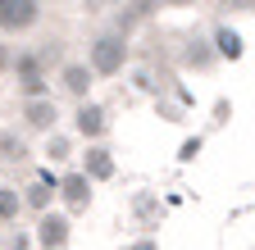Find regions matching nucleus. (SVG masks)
<instances>
[{
	"label": "nucleus",
	"instance_id": "nucleus-7",
	"mask_svg": "<svg viewBox=\"0 0 255 250\" xmlns=\"http://www.w3.org/2000/svg\"><path fill=\"white\" fill-rule=\"evenodd\" d=\"M64 196H69V205H87V177H69L64 182Z\"/></svg>",
	"mask_w": 255,
	"mask_h": 250
},
{
	"label": "nucleus",
	"instance_id": "nucleus-8",
	"mask_svg": "<svg viewBox=\"0 0 255 250\" xmlns=\"http://www.w3.org/2000/svg\"><path fill=\"white\" fill-rule=\"evenodd\" d=\"M219 50L237 59V55H242V37H237V32H219Z\"/></svg>",
	"mask_w": 255,
	"mask_h": 250
},
{
	"label": "nucleus",
	"instance_id": "nucleus-12",
	"mask_svg": "<svg viewBox=\"0 0 255 250\" xmlns=\"http://www.w3.org/2000/svg\"><path fill=\"white\" fill-rule=\"evenodd\" d=\"M0 150H5V155H9V160H18V155H23V146H18L14 137H5V141H0Z\"/></svg>",
	"mask_w": 255,
	"mask_h": 250
},
{
	"label": "nucleus",
	"instance_id": "nucleus-13",
	"mask_svg": "<svg viewBox=\"0 0 255 250\" xmlns=\"http://www.w3.org/2000/svg\"><path fill=\"white\" fill-rule=\"evenodd\" d=\"M137 250H155V246H137Z\"/></svg>",
	"mask_w": 255,
	"mask_h": 250
},
{
	"label": "nucleus",
	"instance_id": "nucleus-5",
	"mask_svg": "<svg viewBox=\"0 0 255 250\" xmlns=\"http://www.w3.org/2000/svg\"><path fill=\"white\" fill-rule=\"evenodd\" d=\"M27 123H32V128H50V123H55V105L32 100V105H27Z\"/></svg>",
	"mask_w": 255,
	"mask_h": 250
},
{
	"label": "nucleus",
	"instance_id": "nucleus-11",
	"mask_svg": "<svg viewBox=\"0 0 255 250\" xmlns=\"http://www.w3.org/2000/svg\"><path fill=\"white\" fill-rule=\"evenodd\" d=\"M91 173H96V177H110V160H105V150H91Z\"/></svg>",
	"mask_w": 255,
	"mask_h": 250
},
{
	"label": "nucleus",
	"instance_id": "nucleus-1",
	"mask_svg": "<svg viewBox=\"0 0 255 250\" xmlns=\"http://www.w3.org/2000/svg\"><path fill=\"white\" fill-rule=\"evenodd\" d=\"M37 23V0H0V27L5 32H23Z\"/></svg>",
	"mask_w": 255,
	"mask_h": 250
},
{
	"label": "nucleus",
	"instance_id": "nucleus-10",
	"mask_svg": "<svg viewBox=\"0 0 255 250\" xmlns=\"http://www.w3.org/2000/svg\"><path fill=\"white\" fill-rule=\"evenodd\" d=\"M64 86H69V91H87V73L82 69H69V73H64Z\"/></svg>",
	"mask_w": 255,
	"mask_h": 250
},
{
	"label": "nucleus",
	"instance_id": "nucleus-3",
	"mask_svg": "<svg viewBox=\"0 0 255 250\" xmlns=\"http://www.w3.org/2000/svg\"><path fill=\"white\" fill-rule=\"evenodd\" d=\"M64 237H69V223L55 218V214H46V218H41V246L55 250V246H64Z\"/></svg>",
	"mask_w": 255,
	"mask_h": 250
},
{
	"label": "nucleus",
	"instance_id": "nucleus-6",
	"mask_svg": "<svg viewBox=\"0 0 255 250\" xmlns=\"http://www.w3.org/2000/svg\"><path fill=\"white\" fill-rule=\"evenodd\" d=\"M18 73H23V86H27V96H37V91H41V78H37V59H32V55H23V59H18Z\"/></svg>",
	"mask_w": 255,
	"mask_h": 250
},
{
	"label": "nucleus",
	"instance_id": "nucleus-2",
	"mask_svg": "<svg viewBox=\"0 0 255 250\" xmlns=\"http://www.w3.org/2000/svg\"><path fill=\"white\" fill-rule=\"evenodd\" d=\"M91 64L101 69V73H114V69L123 64V41H119V37H101V41H96V50H91Z\"/></svg>",
	"mask_w": 255,
	"mask_h": 250
},
{
	"label": "nucleus",
	"instance_id": "nucleus-9",
	"mask_svg": "<svg viewBox=\"0 0 255 250\" xmlns=\"http://www.w3.org/2000/svg\"><path fill=\"white\" fill-rule=\"evenodd\" d=\"M18 214V196L14 191H0V218H14Z\"/></svg>",
	"mask_w": 255,
	"mask_h": 250
},
{
	"label": "nucleus",
	"instance_id": "nucleus-4",
	"mask_svg": "<svg viewBox=\"0 0 255 250\" xmlns=\"http://www.w3.org/2000/svg\"><path fill=\"white\" fill-rule=\"evenodd\" d=\"M78 128H82L87 137H96V132L105 128V114L96 109V105H82V109H78Z\"/></svg>",
	"mask_w": 255,
	"mask_h": 250
}]
</instances>
